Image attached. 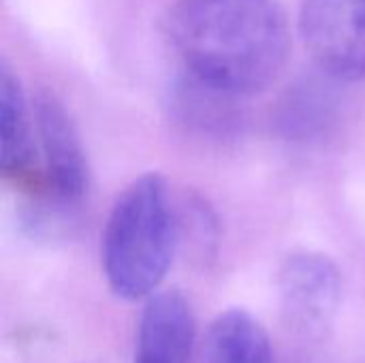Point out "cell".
Wrapping results in <instances>:
<instances>
[{
	"label": "cell",
	"mask_w": 365,
	"mask_h": 363,
	"mask_svg": "<svg viewBox=\"0 0 365 363\" xmlns=\"http://www.w3.org/2000/svg\"><path fill=\"white\" fill-rule=\"evenodd\" d=\"M167 30L188 77L235 98L272 86L291 47L278 0H178Z\"/></svg>",
	"instance_id": "1"
},
{
	"label": "cell",
	"mask_w": 365,
	"mask_h": 363,
	"mask_svg": "<svg viewBox=\"0 0 365 363\" xmlns=\"http://www.w3.org/2000/svg\"><path fill=\"white\" fill-rule=\"evenodd\" d=\"M180 242L169 188L158 173L137 178L115 201L103 233V272L118 297H150Z\"/></svg>",
	"instance_id": "2"
},
{
	"label": "cell",
	"mask_w": 365,
	"mask_h": 363,
	"mask_svg": "<svg viewBox=\"0 0 365 363\" xmlns=\"http://www.w3.org/2000/svg\"><path fill=\"white\" fill-rule=\"evenodd\" d=\"M34 120L43 173V193L34 210L43 218L62 216L73 212L86 195V156L68 113L51 94L36 101Z\"/></svg>",
	"instance_id": "3"
},
{
	"label": "cell",
	"mask_w": 365,
	"mask_h": 363,
	"mask_svg": "<svg viewBox=\"0 0 365 363\" xmlns=\"http://www.w3.org/2000/svg\"><path fill=\"white\" fill-rule=\"evenodd\" d=\"M299 34L329 79H365V0H302Z\"/></svg>",
	"instance_id": "4"
},
{
	"label": "cell",
	"mask_w": 365,
	"mask_h": 363,
	"mask_svg": "<svg viewBox=\"0 0 365 363\" xmlns=\"http://www.w3.org/2000/svg\"><path fill=\"white\" fill-rule=\"evenodd\" d=\"M280 300L287 319L308 332H321L340 302V272L321 252H297L280 270Z\"/></svg>",
	"instance_id": "5"
},
{
	"label": "cell",
	"mask_w": 365,
	"mask_h": 363,
	"mask_svg": "<svg viewBox=\"0 0 365 363\" xmlns=\"http://www.w3.org/2000/svg\"><path fill=\"white\" fill-rule=\"evenodd\" d=\"M197 323L192 308L178 291L150 295L143 306L133 363H190Z\"/></svg>",
	"instance_id": "6"
},
{
	"label": "cell",
	"mask_w": 365,
	"mask_h": 363,
	"mask_svg": "<svg viewBox=\"0 0 365 363\" xmlns=\"http://www.w3.org/2000/svg\"><path fill=\"white\" fill-rule=\"evenodd\" d=\"M0 135H2V175L32 203L43 193L38 143L32 137L30 113L19 81L11 71H2L0 83Z\"/></svg>",
	"instance_id": "7"
},
{
	"label": "cell",
	"mask_w": 365,
	"mask_h": 363,
	"mask_svg": "<svg viewBox=\"0 0 365 363\" xmlns=\"http://www.w3.org/2000/svg\"><path fill=\"white\" fill-rule=\"evenodd\" d=\"M199 363H276L265 327L246 310H227L210 325Z\"/></svg>",
	"instance_id": "8"
},
{
	"label": "cell",
	"mask_w": 365,
	"mask_h": 363,
	"mask_svg": "<svg viewBox=\"0 0 365 363\" xmlns=\"http://www.w3.org/2000/svg\"><path fill=\"white\" fill-rule=\"evenodd\" d=\"M319 83H302L282 103L280 124L289 137L312 139L323 133L331 118V94L321 90Z\"/></svg>",
	"instance_id": "9"
}]
</instances>
